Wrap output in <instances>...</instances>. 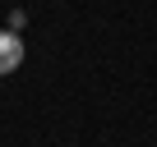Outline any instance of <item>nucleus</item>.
<instances>
[{"mask_svg": "<svg viewBox=\"0 0 157 147\" xmlns=\"http://www.w3.org/2000/svg\"><path fill=\"white\" fill-rule=\"evenodd\" d=\"M19 64H23V41L10 28V32H0V74H14Z\"/></svg>", "mask_w": 157, "mask_h": 147, "instance_id": "1", "label": "nucleus"}]
</instances>
